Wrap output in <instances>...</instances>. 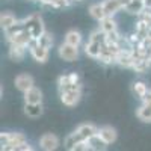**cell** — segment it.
Returning a JSON list of instances; mask_svg holds the SVG:
<instances>
[{"label": "cell", "mask_w": 151, "mask_h": 151, "mask_svg": "<svg viewBox=\"0 0 151 151\" xmlns=\"http://www.w3.org/2000/svg\"><path fill=\"white\" fill-rule=\"evenodd\" d=\"M136 116L142 122H151V103H142L136 110Z\"/></svg>", "instance_id": "ac0fdd59"}, {"label": "cell", "mask_w": 151, "mask_h": 151, "mask_svg": "<svg viewBox=\"0 0 151 151\" xmlns=\"http://www.w3.org/2000/svg\"><path fill=\"white\" fill-rule=\"evenodd\" d=\"M145 8H150L151 9V0H145Z\"/></svg>", "instance_id": "83f0119b"}, {"label": "cell", "mask_w": 151, "mask_h": 151, "mask_svg": "<svg viewBox=\"0 0 151 151\" xmlns=\"http://www.w3.org/2000/svg\"><path fill=\"white\" fill-rule=\"evenodd\" d=\"M23 23H24V27L30 32L33 40L40 38L45 32L44 21H42V18H41L40 14H30V15H27L26 18H23Z\"/></svg>", "instance_id": "3957f363"}, {"label": "cell", "mask_w": 151, "mask_h": 151, "mask_svg": "<svg viewBox=\"0 0 151 151\" xmlns=\"http://www.w3.org/2000/svg\"><path fill=\"white\" fill-rule=\"evenodd\" d=\"M29 53L30 56L36 60L40 62V64H45L47 59H48V53H50V48L38 44L36 40H32V42L29 44Z\"/></svg>", "instance_id": "8992f818"}, {"label": "cell", "mask_w": 151, "mask_h": 151, "mask_svg": "<svg viewBox=\"0 0 151 151\" xmlns=\"http://www.w3.org/2000/svg\"><path fill=\"white\" fill-rule=\"evenodd\" d=\"M24 141H27V139L23 133L3 132L0 134V144H2V150H5V151H15L17 145H20Z\"/></svg>", "instance_id": "277c9868"}, {"label": "cell", "mask_w": 151, "mask_h": 151, "mask_svg": "<svg viewBox=\"0 0 151 151\" xmlns=\"http://www.w3.org/2000/svg\"><path fill=\"white\" fill-rule=\"evenodd\" d=\"M27 50H29L27 45L11 42L9 44V50H8V56H9L11 60H14V62H21L24 59V56H26Z\"/></svg>", "instance_id": "9c48e42d"}, {"label": "cell", "mask_w": 151, "mask_h": 151, "mask_svg": "<svg viewBox=\"0 0 151 151\" xmlns=\"http://www.w3.org/2000/svg\"><path fill=\"white\" fill-rule=\"evenodd\" d=\"M104 45H106V33L98 27L89 35V40L85 44V53L92 59H97Z\"/></svg>", "instance_id": "7a4b0ae2"}, {"label": "cell", "mask_w": 151, "mask_h": 151, "mask_svg": "<svg viewBox=\"0 0 151 151\" xmlns=\"http://www.w3.org/2000/svg\"><path fill=\"white\" fill-rule=\"evenodd\" d=\"M40 147L45 151H53L59 147V137L53 133H44L40 137Z\"/></svg>", "instance_id": "8fae6325"}, {"label": "cell", "mask_w": 151, "mask_h": 151, "mask_svg": "<svg viewBox=\"0 0 151 151\" xmlns=\"http://www.w3.org/2000/svg\"><path fill=\"white\" fill-rule=\"evenodd\" d=\"M133 91H134V94L139 97L141 100L147 95V92L150 91V88H148V85L145 83V82H134L133 83Z\"/></svg>", "instance_id": "cb8c5ba5"}, {"label": "cell", "mask_w": 151, "mask_h": 151, "mask_svg": "<svg viewBox=\"0 0 151 151\" xmlns=\"http://www.w3.org/2000/svg\"><path fill=\"white\" fill-rule=\"evenodd\" d=\"M24 103H42V91L36 86H32L24 92Z\"/></svg>", "instance_id": "5bb4252c"}, {"label": "cell", "mask_w": 151, "mask_h": 151, "mask_svg": "<svg viewBox=\"0 0 151 151\" xmlns=\"http://www.w3.org/2000/svg\"><path fill=\"white\" fill-rule=\"evenodd\" d=\"M36 42L44 45V47H47V48H52V45H53V36H52V33H48L45 30L40 38H36Z\"/></svg>", "instance_id": "d4e9b609"}, {"label": "cell", "mask_w": 151, "mask_h": 151, "mask_svg": "<svg viewBox=\"0 0 151 151\" xmlns=\"http://www.w3.org/2000/svg\"><path fill=\"white\" fill-rule=\"evenodd\" d=\"M98 134H100V137H101V139H103L107 145L113 144V142L116 141V137H118L116 130L113 129V127H110V125H104V127L98 129Z\"/></svg>", "instance_id": "7c38bea8"}, {"label": "cell", "mask_w": 151, "mask_h": 151, "mask_svg": "<svg viewBox=\"0 0 151 151\" xmlns=\"http://www.w3.org/2000/svg\"><path fill=\"white\" fill-rule=\"evenodd\" d=\"M14 83H15V88L18 91H21L23 94L26 92V91H29L32 86H35V80H33V77L30 74H27V73H21V74H18L17 77H15V80H14Z\"/></svg>", "instance_id": "30bf717a"}, {"label": "cell", "mask_w": 151, "mask_h": 151, "mask_svg": "<svg viewBox=\"0 0 151 151\" xmlns=\"http://www.w3.org/2000/svg\"><path fill=\"white\" fill-rule=\"evenodd\" d=\"M103 6L106 11V15H109V17H115L116 12L124 9V5L121 0H103Z\"/></svg>", "instance_id": "4fadbf2b"}, {"label": "cell", "mask_w": 151, "mask_h": 151, "mask_svg": "<svg viewBox=\"0 0 151 151\" xmlns=\"http://www.w3.org/2000/svg\"><path fill=\"white\" fill-rule=\"evenodd\" d=\"M97 133H98V129L95 127V125H92V124H82V125H79V127L76 129L73 133H70V134L65 137L64 145H65L67 150H71V151H73L74 145H77V144L82 142V141H88L91 136H94V134H97Z\"/></svg>", "instance_id": "6da1fadb"}, {"label": "cell", "mask_w": 151, "mask_h": 151, "mask_svg": "<svg viewBox=\"0 0 151 151\" xmlns=\"http://www.w3.org/2000/svg\"><path fill=\"white\" fill-rule=\"evenodd\" d=\"M151 68V58H134L133 70L136 73H145Z\"/></svg>", "instance_id": "7402d4cb"}, {"label": "cell", "mask_w": 151, "mask_h": 151, "mask_svg": "<svg viewBox=\"0 0 151 151\" xmlns=\"http://www.w3.org/2000/svg\"><path fill=\"white\" fill-rule=\"evenodd\" d=\"M88 142H89V145H91V150H95V151L106 150V148H107V144L101 139V137H100L98 133L94 134V136H91L89 139H88Z\"/></svg>", "instance_id": "603a6c76"}, {"label": "cell", "mask_w": 151, "mask_h": 151, "mask_svg": "<svg viewBox=\"0 0 151 151\" xmlns=\"http://www.w3.org/2000/svg\"><path fill=\"white\" fill-rule=\"evenodd\" d=\"M59 97L60 101L68 107L77 106L80 98H82V86H74V88H68V89L59 91Z\"/></svg>", "instance_id": "5b68a950"}, {"label": "cell", "mask_w": 151, "mask_h": 151, "mask_svg": "<svg viewBox=\"0 0 151 151\" xmlns=\"http://www.w3.org/2000/svg\"><path fill=\"white\" fill-rule=\"evenodd\" d=\"M58 55L62 60H67V62H74L76 59L79 58V47L71 45L68 42L64 41V44H60L58 48Z\"/></svg>", "instance_id": "52a82bcc"}, {"label": "cell", "mask_w": 151, "mask_h": 151, "mask_svg": "<svg viewBox=\"0 0 151 151\" xmlns=\"http://www.w3.org/2000/svg\"><path fill=\"white\" fill-rule=\"evenodd\" d=\"M17 23H18L17 17H15L14 14H11V12H3V14L0 15V26H2L3 30L12 27V26H14V24H17Z\"/></svg>", "instance_id": "ffe728a7"}, {"label": "cell", "mask_w": 151, "mask_h": 151, "mask_svg": "<svg viewBox=\"0 0 151 151\" xmlns=\"http://www.w3.org/2000/svg\"><path fill=\"white\" fill-rule=\"evenodd\" d=\"M32 35H30V32L26 29V27H23V29H20L18 32H15V33H12L11 36H6V41L11 44V42H15V44H23V45H27L29 47V44L32 42Z\"/></svg>", "instance_id": "ba28073f"}, {"label": "cell", "mask_w": 151, "mask_h": 151, "mask_svg": "<svg viewBox=\"0 0 151 151\" xmlns=\"http://www.w3.org/2000/svg\"><path fill=\"white\" fill-rule=\"evenodd\" d=\"M144 9H145V2H142V0H130L124 6V11L127 14H133V15H139Z\"/></svg>", "instance_id": "e0dca14e"}, {"label": "cell", "mask_w": 151, "mask_h": 151, "mask_svg": "<svg viewBox=\"0 0 151 151\" xmlns=\"http://www.w3.org/2000/svg\"><path fill=\"white\" fill-rule=\"evenodd\" d=\"M89 150H91V145L88 141H82L77 145H74V148H73V151H89Z\"/></svg>", "instance_id": "484cf974"}, {"label": "cell", "mask_w": 151, "mask_h": 151, "mask_svg": "<svg viewBox=\"0 0 151 151\" xmlns=\"http://www.w3.org/2000/svg\"><path fill=\"white\" fill-rule=\"evenodd\" d=\"M42 112V103H24V113L30 118H40Z\"/></svg>", "instance_id": "2e32d148"}, {"label": "cell", "mask_w": 151, "mask_h": 151, "mask_svg": "<svg viewBox=\"0 0 151 151\" xmlns=\"http://www.w3.org/2000/svg\"><path fill=\"white\" fill-rule=\"evenodd\" d=\"M74 2H80V0H74Z\"/></svg>", "instance_id": "f1b7e54d"}, {"label": "cell", "mask_w": 151, "mask_h": 151, "mask_svg": "<svg viewBox=\"0 0 151 151\" xmlns=\"http://www.w3.org/2000/svg\"><path fill=\"white\" fill-rule=\"evenodd\" d=\"M142 103H151V89L147 92V95L142 98Z\"/></svg>", "instance_id": "4316f807"}, {"label": "cell", "mask_w": 151, "mask_h": 151, "mask_svg": "<svg viewBox=\"0 0 151 151\" xmlns=\"http://www.w3.org/2000/svg\"><path fill=\"white\" fill-rule=\"evenodd\" d=\"M98 23H100V29H101L106 35L113 33V32H118V24H116V21H115V18H113V17H109L107 15L103 20H100Z\"/></svg>", "instance_id": "9a60e30c"}, {"label": "cell", "mask_w": 151, "mask_h": 151, "mask_svg": "<svg viewBox=\"0 0 151 151\" xmlns=\"http://www.w3.org/2000/svg\"><path fill=\"white\" fill-rule=\"evenodd\" d=\"M65 42L76 45V47H80L82 42H83V36L79 30H68L67 35H65Z\"/></svg>", "instance_id": "44dd1931"}, {"label": "cell", "mask_w": 151, "mask_h": 151, "mask_svg": "<svg viewBox=\"0 0 151 151\" xmlns=\"http://www.w3.org/2000/svg\"><path fill=\"white\" fill-rule=\"evenodd\" d=\"M89 15H91L94 20H97V21L103 20L104 17H107V15H106V11H104V6H103V2L91 5V6H89Z\"/></svg>", "instance_id": "d6986e66"}]
</instances>
